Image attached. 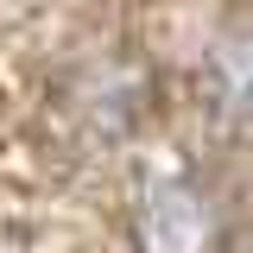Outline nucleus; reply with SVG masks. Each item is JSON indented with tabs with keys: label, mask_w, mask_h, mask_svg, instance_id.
I'll return each mask as SVG.
<instances>
[{
	"label": "nucleus",
	"mask_w": 253,
	"mask_h": 253,
	"mask_svg": "<svg viewBox=\"0 0 253 253\" xmlns=\"http://www.w3.org/2000/svg\"><path fill=\"white\" fill-rule=\"evenodd\" d=\"M133 247L139 253H209L215 247V203L190 177H152L133 203Z\"/></svg>",
	"instance_id": "obj_1"
},
{
	"label": "nucleus",
	"mask_w": 253,
	"mask_h": 253,
	"mask_svg": "<svg viewBox=\"0 0 253 253\" xmlns=\"http://www.w3.org/2000/svg\"><path fill=\"white\" fill-rule=\"evenodd\" d=\"M203 95H209V108L221 121L253 126V32L247 26L215 38V51L203 63Z\"/></svg>",
	"instance_id": "obj_2"
},
{
	"label": "nucleus",
	"mask_w": 253,
	"mask_h": 253,
	"mask_svg": "<svg viewBox=\"0 0 253 253\" xmlns=\"http://www.w3.org/2000/svg\"><path fill=\"white\" fill-rule=\"evenodd\" d=\"M247 32H253V0H247Z\"/></svg>",
	"instance_id": "obj_3"
}]
</instances>
